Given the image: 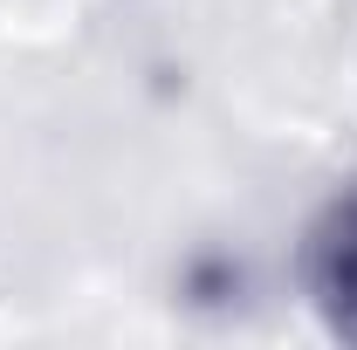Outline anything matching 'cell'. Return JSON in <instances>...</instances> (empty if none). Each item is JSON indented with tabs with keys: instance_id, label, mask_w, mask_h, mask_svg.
Here are the masks:
<instances>
[{
	"instance_id": "obj_1",
	"label": "cell",
	"mask_w": 357,
	"mask_h": 350,
	"mask_svg": "<svg viewBox=\"0 0 357 350\" xmlns=\"http://www.w3.org/2000/svg\"><path fill=\"white\" fill-rule=\"evenodd\" d=\"M303 289H310L323 330L357 344V185L316 213L310 241H303Z\"/></svg>"
}]
</instances>
